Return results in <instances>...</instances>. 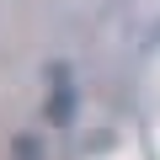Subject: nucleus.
Instances as JSON below:
<instances>
[{
	"label": "nucleus",
	"mask_w": 160,
	"mask_h": 160,
	"mask_svg": "<svg viewBox=\"0 0 160 160\" xmlns=\"http://www.w3.org/2000/svg\"><path fill=\"white\" fill-rule=\"evenodd\" d=\"M75 112H80L75 69L59 59V64H48V96H43V118H48L53 128H69V123H75Z\"/></svg>",
	"instance_id": "obj_1"
},
{
	"label": "nucleus",
	"mask_w": 160,
	"mask_h": 160,
	"mask_svg": "<svg viewBox=\"0 0 160 160\" xmlns=\"http://www.w3.org/2000/svg\"><path fill=\"white\" fill-rule=\"evenodd\" d=\"M16 160H43V149H38L32 133H16Z\"/></svg>",
	"instance_id": "obj_2"
}]
</instances>
